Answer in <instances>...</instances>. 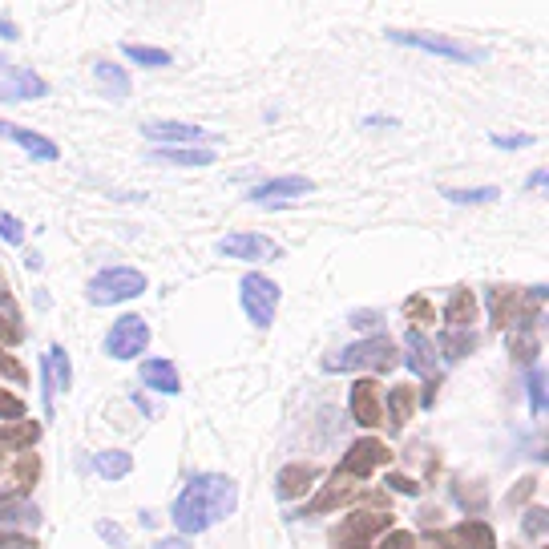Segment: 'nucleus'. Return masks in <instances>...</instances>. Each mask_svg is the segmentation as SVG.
I'll use <instances>...</instances> for the list:
<instances>
[{
  "mask_svg": "<svg viewBox=\"0 0 549 549\" xmlns=\"http://www.w3.org/2000/svg\"><path fill=\"white\" fill-rule=\"evenodd\" d=\"M453 537H457L465 549H497V533H493L485 521H465L461 529H453Z\"/></svg>",
  "mask_w": 549,
  "mask_h": 549,
  "instance_id": "obj_21",
  "label": "nucleus"
},
{
  "mask_svg": "<svg viewBox=\"0 0 549 549\" xmlns=\"http://www.w3.org/2000/svg\"><path fill=\"white\" fill-rule=\"evenodd\" d=\"M315 481H319V469H315V465L295 461V465H283V469H279L275 489H279V497H283V501H295V497H303Z\"/></svg>",
  "mask_w": 549,
  "mask_h": 549,
  "instance_id": "obj_14",
  "label": "nucleus"
},
{
  "mask_svg": "<svg viewBox=\"0 0 549 549\" xmlns=\"http://www.w3.org/2000/svg\"><path fill=\"white\" fill-rule=\"evenodd\" d=\"M150 344V327L142 315H122L114 327H109V336H105V356H114V360H138Z\"/></svg>",
  "mask_w": 549,
  "mask_h": 549,
  "instance_id": "obj_5",
  "label": "nucleus"
},
{
  "mask_svg": "<svg viewBox=\"0 0 549 549\" xmlns=\"http://www.w3.org/2000/svg\"><path fill=\"white\" fill-rule=\"evenodd\" d=\"M388 41L396 45H408V49H424L432 57H449V61H461V65H473V61H485L481 49H465L449 37H436V33H404V29H388Z\"/></svg>",
  "mask_w": 549,
  "mask_h": 549,
  "instance_id": "obj_6",
  "label": "nucleus"
},
{
  "mask_svg": "<svg viewBox=\"0 0 549 549\" xmlns=\"http://www.w3.org/2000/svg\"><path fill=\"white\" fill-rule=\"evenodd\" d=\"M0 344H21V327H13V319L0 315Z\"/></svg>",
  "mask_w": 549,
  "mask_h": 549,
  "instance_id": "obj_38",
  "label": "nucleus"
},
{
  "mask_svg": "<svg viewBox=\"0 0 549 549\" xmlns=\"http://www.w3.org/2000/svg\"><path fill=\"white\" fill-rule=\"evenodd\" d=\"M126 57L138 61V65H146V69H166L170 65V53L150 49V45H126Z\"/></svg>",
  "mask_w": 549,
  "mask_h": 549,
  "instance_id": "obj_29",
  "label": "nucleus"
},
{
  "mask_svg": "<svg viewBox=\"0 0 549 549\" xmlns=\"http://www.w3.org/2000/svg\"><path fill=\"white\" fill-rule=\"evenodd\" d=\"M0 138H9V142H17L29 158H37V162H53L57 158V146L45 138V134H37V130H25V126H9V122H0Z\"/></svg>",
  "mask_w": 549,
  "mask_h": 549,
  "instance_id": "obj_13",
  "label": "nucleus"
},
{
  "mask_svg": "<svg viewBox=\"0 0 549 549\" xmlns=\"http://www.w3.org/2000/svg\"><path fill=\"white\" fill-rule=\"evenodd\" d=\"M396 360H400L396 344L388 336H376V340H356L344 352H332L323 360V372H392Z\"/></svg>",
  "mask_w": 549,
  "mask_h": 549,
  "instance_id": "obj_2",
  "label": "nucleus"
},
{
  "mask_svg": "<svg viewBox=\"0 0 549 549\" xmlns=\"http://www.w3.org/2000/svg\"><path fill=\"white\" fill-rule=\"evenodd\" d=\"M525 493H533V477H525V481H521V485H517V489H513V493H509V501H513V505H517V501H521V497H525Z\"/></svg>",
  "mask_w": 549,
  "mask_h": 549,
  "instance_id": "obj_42",
  "label": "nucleus"
},
{
  "mask_svg": "<svg viewBox=\"0 0 549 549\" xmlns=\"http://www.w3.org/2000/svg\"><path fill=\"white\" fill-rule=\"evenodd\" d=\"M279 299H283V291H279L275 279H267V275H243V283H239V303H243V311H247V319H251L255 327H271V323H275Z\"/></svg>",
  "mask_w": 549,
  "mask_h": 549,
  "instance_id": "obj_4",
  "label": "nucleus"
},
{
  "mask_svg": "<svg viewBox=\"0 0 549 549\" xmlns=\"http://www.w3.org/2000/svg\"><path fill=\"white\" fill-rule=\"evenodd\" d=\"M436 348L445 352V360H461L465 352H473V336H461V332H441V336H436Z\"/></svg>",
  "mask_w": 549,
  "mask_h": 549,
  "instance_id": "obj_28",
  "label": "nucleus"
},
{
  "mask_svg": "<svg viewBox=\"0 0 549 549\" xmlns=\"http://www.w3.org/2000/svg\"><path fill=\"white\" fill-rule=\"evenodd\" d=\"M17 469H21V493H25V489H33V481H37V469H41V465H37V461H21ZM17 469H13V473H17Z\"/></svg>",
  "mask_w": 549,
  "mask_h": 549,
  "instance_id": "obj_39",
  "label": "nucleus"
},
{
  "mask_svg": "<svg viewBox=\"0 0 549 549\" xmlns=\"http://www.w3.org/2000/svg\"><path fill=\"white\" fill-rule=\"evenodd\" d=\"M404 311H408L412 319H432V315H436V311H428V299H424V295H412Z\"/></svg>",
  "mask_w": 549,
  "mask_h": 549,
  "instance_id": "obj_37",
  "label": "nucleus"
},
{
  "mask_svg": "<svg viewBox=\"0 0 549 549\" xmlns=\"http://www.w3.org/2000/svg\"><path fill=\"white\" fill-rule=\"evenodd\" d=\"M154 158L170 162V166H210L214 150L210 146H202V150H170V146H162V150H154Z\"/></svg>",
  "mask_w": 549,
  "mask_h": 549,
  "instance_id": "obj_22",
  "label": "nucleus"
},
{
  "mask_svg": "<svg viewBox=\"0 0 549 549\" xmlns=\"http://www.w3.org/2000/svg\"><path fill=\"white\" fill-rule=\"evenodd\" d=\"M449 202L457 206H481V202H497V186H473V190H445Z\"/></svg>",
  "mask_w": 549,
  "mask_h": 549,
  "instance_id": "obj_27",
  "label": "nucleus"
},
{
  "mask_svg": "<svg viewBox=\"0 0 549 549\" xmlns=\"http://www.w3.org/2000/svg\"><path fill=\"white\" fill-rule=\"evenodd\" d=\"M93 73L101 77V85H105L109 93H118V97H126V93H130V77H126V69H122V65L97 61V65H93Z\"/></svg>",
  "mask_w": 549,
  "mask_h": 549,
  "instance_id": "obj_25",
  "label": "nucleus"
},
{
  "mask_svg": "<svg viewBox=\"0 0 549 549\" xmlns=\"http://www.w3.org/2000/svg\"><path fill=\"white\" fill-rule=\"evenodd\" d=\"M130 469H134V457L130 453H97L93 457V473L101 477V481H122V477H130Z\"/></svg>",
  "mask_w": 549,
  "mask_h": 549,
  "instance_id": "obj_20",
  "label": "nucleus"
},
{
  "mask_svg": "<svg viewBox=\"0 0 549 549\" xmlns=\"http://www.w3.org/2000/svg\"><path fill=\"white\" fill-rule=\"evenodd\" d=\"M392 481V489H404V493H416V481H408V477H388Z\"/></svg>",
  "mask_w": 549,
  "mask_h": 549,
  "instance_id": "obj_43",
  "label": "nucleus"
},
{
  "mask_svg": "<svg viewBox=\"0 0 549 549\" xmlns=\"http://www.w3.org/2000/svg\"><path fill=\"white\" fill-rule=\"evenodd\" d=\"M388 408H392V428H404L412 408H416V392L412 388H392L388 392Z\"/></svg>",
  "mask_w": 549,
  "mask_h": 549,
  "instance_id": "obj_24",
  "label": "nucleus"
},
{
  "mask_svg": "<svg viewBox=\"0 0 549 549\" xmlns=\"http://www.w3.org/2000/svg\"><path fill=\"white\" fill-rule=\"evenodd\" d=\"M521 525H525V533H529V537H533V533H545V525H549V513H545V505H537V509H529Z\"/></svg>",
  "mask_w": 549,
  "mask_h": 549,
  "instance_id": "obj_34",
  "label": "nucleus"
},
{
  "mask_svg": "<svg viewBox=\"0 0 549 549\" xmlns=\"http://www.w3.org/2000/svg\"><path fill=\"white\" fill-rule=\"evenodd\" d=\"M41 436V424H17V428H0V445H17V449H29L37 445Z\"/></svg>",
  "mask_w": 549,
  "mask_h": 549,
  "instance_id": "obj_26",
  "label": "nucleus"
},
{
  "mask_svg": "<svg viewBox=\"0 0 549 549\" xmlns=\"http://www.w3.org/2000/svg\"><path fill=\"white\" fill-rule=\"evenodd\" d=\"M25 416V400L0 388V420H21Z\"/></svg>",
  "mask_w": 549,
  "mask_h": 549,
  "instance_id": "obj_32",
  "label": "nucleus"
},
{
  "mask_svg": "<svg viewBox=\"0 0 549 549\" xmlns=\"http://www.w3.org/2000/svg\"><path fill=\"white\" fill-rule=\"evenodd\" d=\"M0 239H5V243H25V227L17 223V218L0 214Z\"/></svg>",
  "mask_w": 549,
  "mask_h": 549,
  "instance_id": "obj_33",
  "label": "nucleus"
},
{
  "mask_svg": "<svg viewBox=\"0 0 549 549\" xmlns=\"http://www.w3.org/2000/svg\"><path fill=\"white\" fill-rule=\"evenodd\" d=\"M541 549H545V545H541Z\"/></svg>",
  "mask_w": 549,
  "mask_h": 549,
  "instance_id": "obj_46",
  "label": "nucleus"
},
{
  "mask_svg": "<svg viewBox=\"0 0 549 549\" xmlns=\"http://www.w3.org/2000/svg\"><path fill=\"white\" fill-rule=\"evenodd\" d=\"M45 364H53V388H73V364H69V356H65V348L61 344H53L49 352H45Z\"/></svg>",
  "mask_w": 549,
  "mask_h": 549,
  "instance_id": "obj_23",
  "label": "nucleus"
},
{
  "mask_svg": "<svg viewBox=\"0 0 549 549\" xmlns=\"http://www.w3.org/2000/svg\"><path fill=\"white\" fill-rule=\"evenodd\" d=\"M49 93V85L37 77V73H29V69H21V73H13L9 77V85L5 89H0V97H5V101H33V97H45Z\"/></svg>",
  "mask_w": 549,
  "mask_h": 549,
  "instance_id": "obj_17",
  "label": "nucleus"
},
{
  "mask_svg": "<svg viewBox=\"0 0 549 549\" xmlns=\"http://www.w3.org/2000/svg\"><path fill=\"white\" fill-rule=\"evenodd\" d=\"M525 388H529V408H533V412H545V372H541V368H529Z\"/></svg>",
  "mask_w": 549,
  "mask_h": 549,
  "instance_id": "obj_31",
  "label": "nucleus"
},
{
  "mask_svg": "<svg viewBox=\"0 0 549 549\" xmlns=\"http://www.w3.org/2000/svg\"><path fill=\"white\" fill-rule=\"evenodd\" d=\"M445 319H449L453 327L473 323V319H477V295H473L469 287H457V291L449 295V303H445Z\"/></svg>",
  "mask_w": 549,
  "mask_h": 549,
  "instance_id": "obj_19",
  "label": "nucleus"
},
{
  "mask_svg": "<svg viewBox=\"0 0 549 549\" xmlns=\"http://www.w3.org/2000/svg\"><path fill=\"white\" fill-rule=\"evenodd\" d=\"M493 146H505V150H521V146H533V138L529 134H517V138H493Z\"/></svg>",
  "mask_w": 549,
  "mask_h": 549,
  "instance_id": "obj_40",
  "label": "nucleus"
},
{
  "mask_svg": "<svg viewBox=\"0 0 549 549\" xmlns=\"http://www.w3.org/2000/svg\"><path fill=\"white\" fill-rule=\"evenodd\" d=\"M0 521H25V525H37L41 513H37L17 489H0Z\"/></svg>",
  "mask_w": 549,
  "mask_h": 549,
  "instance_id": "obj_18",
  "label": "nucleus"
},
{
  "mask_svg": "<svg viewBox=\"0 0 549 549\" xmlns=\"http://www.w3.org/2000/svg\"><path fill=\"white\" fill-rule=\"evenodd\" d=\"M388 461H392V449L384 441H376V436H360L344 457V477H372V469H380Z\"/></svg>",
  "mask_w": 549,
  "mask_h": 549,
  "instance_id": "obj_7",
  "label": "nucleus"
},
{
  "mask_svg": "<svg viewBox=\"0 0 549 549\" xmlns=\"http://www.w3.org/2000/svg\"><path fill=\"white\" fill-rule=\"evenodd\" d=\"M235 505H239V485H235L231 477H223V473H202V477H194V481L178 493L170 517H174L178 533H202V529H210V525H218V521H227V517L235 513Z\"/></svg>",
  "mask_w": 549,
  "mask_h": 549,
  "instance_id": "obj_1",
  "label": "nucleus"
},
{
  "mask_svg": "<svg viewBox=\"0 0 549 549\" xmlns=\"http://www.w3.org/2000/svg\"><path fill=\"white\" fill-rule=\"evenodd\" d=\"M0 311H13V295H9L5 279H0Z\"/></svg>",
  "mask_w": 549,
  "mask_h": 549,
  "instance_id": "obj_44",
  "label": "nucleus"
},
{
  "mask_svg": "<svg viewBox=\"0 0 549 549\" xmlns=\"http://www.w3.org/2000/svg\"><path fill=\"white\" fill-rule=\"evenodd\" d=\"M154 549H190V545H186L182 537H166V541H158Z\"/></svg>",
  "mask_w": 549,
  "mask_h": 549,
  "instance_id": "obj_45",
  "label": "nucleus"
},
{
  "mask_svg": "<svg viewBox=\"0 0 549 549\" xmlns=\"http://www.w3.org/2000/svg\"><path fill=\"white\" fill-rule=\"evenodd\" d=\"M384 529H388V513H352V517L340 525L336 549H368V545H372V533H384Z\"/></svg>",
  "mask_w": 549,
  "mask_h": 549,
  "instance_id": "obj_9",
  "label": "nucleus"
},
{
  "mask_svg": "<svg viewBox=\"0 0 549 549\" xmlns=\"http://www.w3.org/2000/svg\"><path fill=\"white\" fill-rule=\"evenodd\" d=\"M33 541L29 537H17V533H0V549H29Z\"/></svg>",
  "mask_w": 549,
  "mask_h": 549,
  "instance_id": "obj_41",
  "label": "nucleus"
},
{
  "mask_svg": "<svg viewBox=\"0 0 549 549\" xmlns=\"http://www.w3.org/2000/svg\"><path fill=\"white\" fill-rule=\"evenodd\" d=\"M352 416L360 428H376L384 420V404H380V392L372 380H356L352 384Z\"/></svg>",
  "mask_w": 549,
  "mask_h": 549,
  "instance_id": "obj_12",
  "label": "nucleus"
},
{
  "mask_svg": "<svg viewBox=\"0 0 549 549\" xmlns=\"http://www.w3.org/2000/svg\"><path fill=\"white\" fill-rule=\"evenodd\" d=\"M0 372H5L9 380H17V384H25V380H29V372H25V368H21L17 360H9L5 352H0Z\"/></svg>",
  "mask_w": 549,
  "mask_h": 549,
  "instance_id": "obj_36",
  "label": "nucleus"
},
{
  "mask_svg": "<svg viewBox=\"0 0 549 549\" xmlns=\"http://www.w3.org/2000/svg\"><path fill=\"white\" fill-rule=\"evenodd\" d=\"M311 178H303V174H287V178H271V182H263V186H255L251 190V202H291V198H303V194H311Z\"/></svg>",
  "mask_w": 549,
  "mask_h": 549,
  "instance_id": "obj_11",
  "label": "nucleus"
},
{
  "mask_svg": "<svg viewBox=\"0 0 549 549\" xmlns=\"http://www.w3.org/2000/svg\"><path fill=\"white\" fill-rule=\"evenodd\" d=\"M348 493H352V489H348V481H340V477H336V481H332V489H327V493H323V497L311 505V513H327V509L344 505V497H348Z\"/></svg>",
  "mask_w": 549,
  "mask_h": 549,
  "instance_id": "obj_30",
  "label": "nucleus"
},
{
  "mask_svg": "<svg viewBox=\"0 0 549 549\" xmlns=\"http://www.w3.org/2000/svg\"><path fill=\"white\" fill-rule=\"evenodd\" d=\"M138 376H142L146 388H154V392H162V396H178V392H182V376H178V368H174L170 360H146V364L138 368Z\"/></svg>",
  "mask_w": 549,
  "mask_h": 549,
  "instance_id": "obj_15",
  "label": "nucleus"
},
{
  "mask_svg": "<svg viewBox=\"0 0 549 549\" xmlns=\"http://www.w3.org/2000/svg\"><path fill=\"white\" fill-rule=\"evenodd\" d=\"M416 541H412V533H404V529H388L384 533V541L376 545V549H412Z\"/></svg>",
  "mask_w": 549,
  "mask_h": 549,
  "instance_id": "obj_35",
  "label": "nucleus"
},
{
  "mask_svg": "<svg viewBox=\"0 0 549 549\" xmlns=\"http://www.w3.org/2000/svg\"><path fill=\"white\" fill-rule=\"evenodd\" d=\"M404 352H408V368L412 372H420L428 384L436 380V348L416 332V327H412V332L404 336Z\"/></svg>",
  "mask_w": 549,
  "mask_h": 549,
  "instance_id": "obj_16",
  "label": "nucleus"
},
{
  "mask_svg": "<svg viewBox=\"0 0 549 549\" xmlns=\"http://www.w3.org/2000/svg\"><path fill=\"white\" fill-rule=\"evenodd\" d=\"M218 251H223L227 259H251V263L279 259V247L267 235H259V231H235V235H227L223 243H218Z\"/></svg>",
  "mask_w": 549,
  "mask_h": 549,
  "instance_id": "obj_10",
  "label": "nucleus"
},
{
  "mask_svg": "<svg viewBox=\"0 0 549 549\" xmlns=\"http://www.w3.org/2000/svg\"><path fill=\"white\" fill-rule=\"evenodd\" d=\"M142 134L150 138V142H162V146H202V142H214V134L210 130H202V126H190V122H150V126H142Z\"/></svg>",
  "mask_w": 549,
  "mask_h": 549,
  "instance_id": "obj_8",
  "label": "nucleus"
},
{
  "mask_svg": "<svg viewBox=\"0 0 549 549\" xmlns=\"http://www.w3.org/2000/svg\"><path fill=\"white\" fill-rule=\"evenodd\" d=\"M146 291V275L134 271V267H109L101 275L89 279L85 295L93 307H114V303H126V299H138Z\"/></svg>",
  "mask_w": 549,
  "mask_h": 549,
  "instance_id": "obj_3",
  "label": "nucleus"
}]
</instances>
